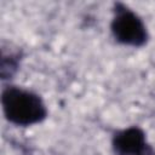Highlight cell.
Masks as SVG:
<instances>
[{"instance_id":"cell-4","label":"cell","mask_w":155,"mask_h":155,"mask_svg":"<svg viewBox=\"0 0 155 155\" xmlns=\"http://www.w3.org/2000/svg\"><path fill=\"white\" fill-rule=\"evenodd\" d=\"M17 69V59L13 54H5L1 56V76L2 79H7L12 76V74Z\"/></svg>"},{"instance_id":"cell-3","label":"cell","mask_w":155,"mask_h":155,"mask_svg":"<svg viewBox=\"0 0 155 155\" xmlns=\"http://www.w3.org/2000/svg\"><path fill=\"white\" fill-rule=\"evenodd\" d=\"M113 149L116 155H151L145 133L136 126L117 131L113 137Z\"/></svg>"},{"instance_id":"cell-1","label":"cell","mask_w":155,"mask_h":155,"mask_svg":"<svg viewBox=\"0 0 155 155\" xmlns=\"http://www.w3.org/2000/svg\"><path fill=\"white\" fill-rule=\"evenodd\" d=\"M1 105L6 120L17 126L39 124L47 115L46 105L39 94L16 86L2 90Z\"/></svg>"},{"instance_id":"cell-2","label":"cell","mask_w":155,"mask_h":155,"mask_svg":"<svg viewBox=\"0 0 155 155\" xmlns=\"http://www.w3.org/2000/svg\"><path fill=\"white\" fill-rule=\"evenodd\" d=\"M110 29L115 40L122 45L139 47L148 40V31L142 18L122 4H116Z\"/></svg>"}]
</instances>
